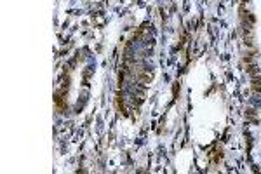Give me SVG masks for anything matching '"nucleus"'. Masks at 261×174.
<instances>
[{"mask_svg": "<svg viewBox=\"0 0 261 174\" xmlns=\"http://www.w3.org/2000/svg\"><path fill=\"white\" fill-rule=\"evenodd\" d=\"M242 19L245 21V14H244V12H242ZM247 19H249L251 23H252V17H251L249 14H247ZM244 26H245V30H249V31H251V26H249V24H245V23H244Z\"/></svg>", "mask_w": 261, "mask_h": 174, "instance_id": "f257e3e1", "label": "nucleus"}]
</instances>
